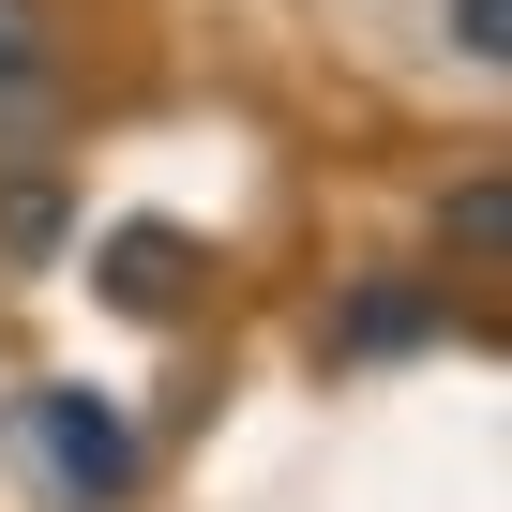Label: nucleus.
I'll return each instance as SVG.
<instances>
[{
  "instance_id": "obj_3",
  "label": "nucleus",
  "mask_w": 512,
  "mask_h": 512,
  "mask_svg": "<svg viewBox=\"0 0 512 512\" xmlns=\"http://www.w3.org/2000/svg\"><path fill=\"white\" fill-rule=\"evenodd\" d=\"M437 332H452V287H422V272H377V287L332 317L347 362H392V347H437Z\"/></svg>"
},
{
  "instance_id": "obj_2",
  "label": "nucleus",
  "mask_w": 512,
  "mask_h": 512,
  "mask_svg": "<svg viewBox=\"0 0 512 512\" xmlns=\"http://www.w3.org/2000/svg\"><path fill=\"white\" fill-rule=\"evenodd\" d=\"M91 287H106L121 317H196V241H181V226H106Z\"/></svg>"
},
{
  "instance_id": "obj_1",
  "label": "nucleus",
  "mask_w": 512,
  "mask_h": 512,
  "mask_svg": "<svg viewBox=\"0 0 512 512\" xmlns=\"http://www.w3.org/2000/svg\"><path fill=\"white\" fill-rule=\"evenodd\" d=\"M31 452H46L61 512H121V497H136V437H121V407H91V392H31Z\"/></svg>"
},
{
  "instance_id": "obj_4",
  "label": "nucleus",
  "mask_w": 512,
  "mask_h": 512,
  "mask_svg": "<svg viewBox=\"0 0 512 512\" xmlns=\"http://www.w3.org/2000/svg\"><path fill=\"white\" fill-rule=\"evenodd\" d=\"M437 226H452V256H467V272H497V256H512V181H497V166H467Z\"/></svg>"
},
{
  "instance_id": "obj_5",
  "label": "nucleus",
  "mask_w": 512,
  "mask_h": 512,
  "mask_svg": "<svg viewBox=\"0 0 512 512\" xmlns=\"http://www.w3.org/2000/svg\"><path fill=\"white\" fill-rule=\"evenodd\" d=\"M0 256H61V181H0Z\"/></svg>"
},
{
  "instance_id": "obj_6",
  "label": "nucleus",
  "mask_w": 512,
  "mask_h": 512,
  "mask_svg": "<svg viewBox=\"0 0 512 512\" xmlns=\"http://www.w3.org/2000/svg\"><path fill=\"white\" fill-rule=\"evenodd\" d=\"M46 61V0H0V76H31Z\"/></svg>"
},
{
  "instance_id": "obj_7",
  "label": "nucleus",
  "mask_w": 512,
  "mask_h": 512,
  "mask_svg": "<svg viewBox=\"0 0 512 512\" xmlns=\"http://www.w3.org/2000/svg\"><path fill=\"white\" fill-rule=\"evenodd\" d=\"M452 46H467V61H497V46H512V0H467V16H452Z\"/></svg>"
}]
</instances>
